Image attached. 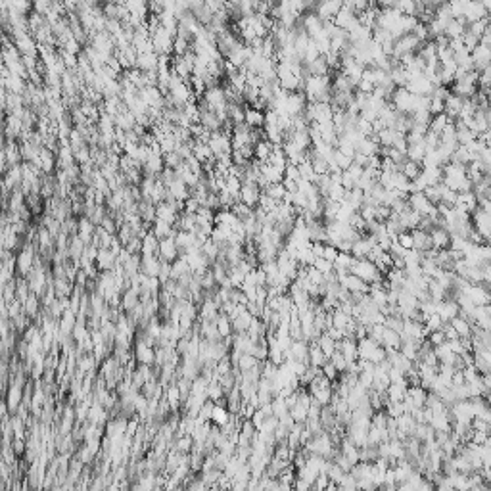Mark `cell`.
I'll list each match as a JSON object with an SVG mask.
<instances>
[{
  "label": "cell",
  "instance_id": "3957f363",
  "mask_svg": "<svg viewBox=\"0 0 491 491\" xmlns=\"http://www.w3.org/2000/svg\"><path fill=\"white\" fill-rule=\"evenodd\" d=\"M134 359L139 361V365L152 367L155 365V347L148 344L144 338L139 336L136 344H134Z\"/></svg>",
  "mask_w": 491,
  "mask_h": 491
},
{
  "label": "cell",
  "instance_id": "6125c7cd",
  "mask_svg": "<svg viewBox=\"0 0 491 491\" xmlns=\"http://www.w3.org/2000/svg\"><path fill=\"white\" fill-rule=\"evenodd\" d=\"M489 67H491V66H489Z\"/></svg>",
  "mask_w": 491,
  "mask_h": 491
},
{
  "label": "cell",
  "instance_id": "d6986e66",
  "mask_svg": "<svg viewBox=\"0 0 491 491\" xmlns=\"http://www.w3.org/2000/svg\"><path fill=\"white\" fill-rule=\"evenodd\" d=\"M127 10L131 12L132 17H136L140 22H146L148 15H150V8H148V2L144 0H134V2H125Z\"/></svg>",
  "mask_w": 491,
  "mask_h": 491
},
{
  "label": "cell",
  "instance_id": "e0dca14e",
  "mask_svg": "<svg viewBox=\"0 0 491 491\" xmlns=\"http://www.w3.org/2000/svg\"><path fill=\"white\" fill-rule=\"evenodd\" d=\"M202 110V108H200ZM200 123L204 125L207 131L211 132H219L223 131V121L217 117V113L211 110H202V117H200Z\"/></svg>",
  "mask_w": 491,
  "mask_h": 491
},
{
  "label": "cell",
  "instance_id": "681fc988",
  "mask_svg": "<svg viewBox=\"0 0 491 491\" xmlns=\"http://www.w3.org/2000/svg\"><path fill=\"white\" fill-rule=\"evenodd\" d=\"M52 4L54 2H50V0H43V2H33V12H37V14L44 15L46 17V14L52 10Z\"/></svg>",
  "mask_w": 491,
  "mask_h": 491
},
{
  "label": "cell",
  "instance_id": "7c38bea8",
  "mask_svg": "<svg viewBox=\"0 0 491 491\" xmlns=\"http://www.w3.org/2000/svg\"><path fill=\"white\" fill-rule=\"evenodd\" d=\"M160 269H162V259L158 256H142V265H140V272L146 277H160Z\"/></svg>",
  "mask_w": 491,
  "mask_h": 491
},
{
  "label": "cell",
  "instance_id": "f35d334b",
  "mask_svg": "<svg viewBox=\"0 0 491 491\" xmlns=\"http://www.w3.org/2000/svg\"><path fill=\"white\" fill-rule=\"evenodd\" d=\"M263 363L259 359H256L253 355H249V353H246V355H242L240 357V361H238V367L236 368H240L242 372H248V370H251V368H256V367H261Z\"/></svg>",
  "mask_w": 491,
  "mask_h": 491
},
{
  "label": "cell",
  "instance_id": "2e32d148",
  "mask_svg": "<svg viewBox=\"0 0 491 491\" xmlns=\"http://www.w3.org/2000/svg\"><path fill=\"white\" fill-rule=\"evenodd\" d=\"M94 234H96V225L92 223V221L88 219V217H79V238H81L83 242L87 244H92V240H94Z\"/></svg>",
  "mask_w": 491,
  "mask_h": 491
},
{
  "label": "cell",
  "instance_id": "680465c9",
  "mask_svg": "<svg viewBox=\"0 0 491 491\" xmlns=\"http://www.w3.org/2000/svg\"><path fill=\"white\" fill-rule=\"evenodd\" d=\"M282 184H284V188H286L288 194H296V192L300 190V186H298V183H296V181H290V179H286V176H284V181H282Z\"/></svg>",
  "mask_w": 491,
  "mask_h": 491
},
{
  "label": "cell",
  "instance_id": "603a6c76",
  "mask_svg": "<svg viewBox=\"0 0 491 491\" xmlns=\"http://www.w3.org/2000/svg\"><path fill=\"white\" fill-rule=\"evenodd\" d=\"M261 175L265 176V181H267L269 184H280L282 181H284V171L272 167L271 163H263V167H261Z\"/></svg>",
  "mask_w": 491,
  "mask_h": 491
},
{
  "label": "cell",
  "instance_id": "e575fe53",
  "mask_svg": "<svg viewBox=\"0 0 491 491\" xmlns=\"http://www.w3.org/2000/svg\"><path fill=\"white\" fill-rule=\"evenodd\" d=\"M225 190H227L228 194L238 202V200H240V192H242V181H240L238 176L228 175L227 183H225Z\"/></svg>",
  "mask_w": 491,
  "mask_h": 491
},
{
  "label": "cell",
  "instance_id": "11a10c76",
  "mask_svg": "<svg viewBox=\"0 0 491 491\" xmlns=\"http://www.w3.org/2000/svg\"><path fill=\"white\" fill-rule=\"evenodd\" d=\"M338 256H340V251H338L336 246H332V244H326V246H324V259H326V261L336 263Z\"/></svg>",
  "mask_w": 491,
  "mask_h": 491
},
{
  "label": "cell",
  "instance_id": "91938a15",
  "mask_svg": "<svg viewBox=\"0 0 491 491\" xmlns=\"http://www.w3.org/2000/svg\"><path fill=\"white\" fill-rule=\"evenodd\" d=\"M347 173H349V175H351L353 179H355V181H359L361 176H363V173H365V169L359 167V165H355V163H353L351 167L347 169Z\"/></svg>",
  "mask_w": 491,
  "mask_h": 491
},
{
  "label": "cell",
  "instance_id": "d6a6232c",
  "mask_svg": "<svg viewBox=\"0 0 491 491\" xmlns=\"http://www.w3.org/2000/svg\"><path fill=\"white\" fill-rule=\"evenodd\" d=\"M230 420V413H228V409L225 407V405H217L215 403V407H213V415H211V422L217 426H225Z\"/></svg>",
  "mask_w": 491,
  "mask_h": 491
},
{
  "label": "cell",
  "instance_id": "d590c367",
  "mask_svg": "<svg viewBox=\"0 0 491 491\" xmlns=\"http://www.w3.org/2000/svg\"><path fill=\"white\" fill-rule=\"evenodd\" d=\"M194 155L198 158L202 165L215 158L211 152V148H209V144H204V142H194Z\"/></svg>",
  "mask_w": 491,
  "mask_h": 491
},
{
  "label": "cell",
  "instance_id": "db71d44e",
  "mask_svg": "<svg viewBox=\"0 0 491 491\" xmlns=\"http://www.w3.org/2000/svg\"><path fill=\"white\" fill-rule=\"evenodd\" d=\"M284 176H286V179H290V181H296V183H300V181H301L300 167H298V165H292V163H288V167L284 169Z\"/></svg>",
  "mask_w": 491,
  "mask_h": 491
},
{
  "label": "cell",
  "instance_id": "9a60e30c",
  "mask_svg": "<svg viewBox=\"0 0 491 491\" xmlns=\"http://www.w3.org/2000/svg\"><path fill=\"white\" fill-rule=\"evenodd\" d=\"M167 190H169V196L173 200H176V202H186V200L190 198V188H188L181 179H175V181L167 186Z\"/></svg>",
  "mask_w": 491,
  "mask_h": 491
},
{
  "label": "cell",
  "instance_id": "f1b7e54d",
  "mask_svg": "<svg viewBox=\"0 0 491 491\" xmlns=\"http://www.w3.org/2000/svg\"><path fill=\"white\" fill-rule=\"evenodd\" d=\"M426 154H428V150H426L424 142H420V144H413V146L407 148V158H409L410 162L418 163V165H422Z\"/></svg>",
  "mask_w": 491,
  "mask_h": 491
},
{
  "label": "cell",
  "instance_id": "1f68e13d",
  "mask_svg": "<svg viewBox=\"0 0 491 491\" xmlns=\"http://www.w3.org/2000/svg\"><path fill=\"white\" fill-rule=\"evenodd\" d=\"M215 324H217V330H219V334L223 340H227V338L232 336V332H234V330H232V321H230L225 313H219Z\"/></svg>",
  "mask_w": 491,
  "mask_h": 491
},
{
  "label": "cell",
  "instance_id": "74e56055",
  "mask_svg": "<svg viewBox=\"0 0 491 491\" xmlns=\"http://www.w3.org/2000/svg\"><path fill=\"white\" fill-rule=\"evenodd\" d=\"M202 253H204V256L207 257V261H209V263L213 265L215 261H217V257H219L221 248H219V246H217L215 242H213L211 238H209V240H207V242L204 244V248H202Z\"/></svg>",
  "mask_w": 491,
  "mask_h": 491
},
{
  "label": "cell",
  "instance_id": "5b68a950",
  "mask_svg": "<svg viewBox=\"0 0 491 491\" xmlns=\"http://www.w3.org/2000/svg\"><path fill=\"white\" fill-rule=\"evenodd\" d=\"M158 257H160L162 261H167V263H175L176 259L181 257V249H179V246H176L175 238H165V240H160Z\"/></svg>",
  "mask_w": 491,
  "mask_h": 491
},
{
  "label": "cell",
  "instance_id": "8992f818",
  "mask_svg": "<svg viewBox=\"0 0 491 491\" xmlns=\"http://www.w3.org/2000/svg\"><path fill=\"white\" fill-rule=\"evenodd\" d=\"M263 190L257 186L256 183H242V192H240V202L246 204L248 207L256 209L259 205V198H261Z\"/></svg>",
  "mask_w": 491,
  "mask_h": 491
},
{
  "label": "cell",
  "instance_id": "44dd1931",
  "mask_svg": "<svg viewBox=\"0 0 491 491\" xmlns=\"http://www.w3.org/2000/svg\"><path fill=\"white\" fill-rule=\"evenodd\" d=\"M413 238H415V249H418V251L426 253V251L434 249V248H432V238H430V232H424V230L417 228V230H413Z\"/></svg>",
  "mask_w": 491,
  "mask_h": 491
},
{
  "label": "cell",
  "instance_id": "f6af8a7d",
  "mask_svg": "<svg viewBox=\"0 0 491 491\" xmlns=\"http://www.w3.org/2000/svg\"><path fill=\"white\" fill-rule=\"evenodd\" d=\"M115 236H117V238H119V242L123 244V248H125V246H127V244H129V242H131L132 238H134V234H132V228L129 227L127 223H125V225H121V227H119L117 234H115Z\"/></svg>",
  "mask_w": 491,
  "mask_h": 491
},
{
  "label": "cell",
  "instance_id": "ab89813d",
  "mask_svg": "<svg viewBox=\"0 0 491 491\" xmlns=\"http://www.w3.org/2000/svg\"><path fill=\"white\" fill-rule=\"evenodd\" d=\"M451 123V119L447 117V113H441V115H434L432 123H430V131L436 132V134H441L445 131V127Z\"/></svg>",
  "mask_w": 491,
  "mask_h": 491
},
{
  "label": "cell",
  "instance_id": "ffe728a7",
  "mask_svg": "<svg viewBox=\"0 0 491 491\" xmlns=\"http://www.w3.org/2000/svg\"><path fill=\"white\" fill-rule=\"evenodd\" d=\"M246 125L251 129H263L265 127V111L257 108H246Z\"/></svg>",
  "mask_w": 491,
  "mask_h": 491
},
{
  "label": "cell",
  "instance_id": "f5cc1de1",
  "mask_svg": "<svg viewBox=\"0 0 491 491\" xmlns=\"http://www.w3.org/2000/svg\"><path fill=\"white\" fill-rule=\"evenodd\" d=\"M430 113H432V117L434 115L445 113V102L440 100V98H432V102H430Z\"/></svg>",
  "mask_w": 491,
  "mask_h": 491
},
{
  "label": "cell",
  "instance_id": "60d3db41",
  "mask_svg": "<svg viewBox=\"0 0 491 491\" xmlns=\"http://www.w3.org/2000/svg\"><path fill=\"white\" fill-rule=\"evenodd\" d=\"M451 326H453L455 330H457V334H459V338H468L470 336V324L464 321V319H461V317H455L453 321H451Z\"/></svg>",
  "mask_w": 491,
  "mask_h": 491
},
{
  "label": "cell",
  "instance_id": "ee69618b",
  "mask_svg": "<svg viewBox=\"0 0 491 491\" xmlns=\"http://www.w3.org/2000/svg\"><path fill=\"white\" fill-rule=\"evenodd\" d=\"M163 162L167 169H176L179 165H183L184 160L176 152H169V154H163Z\"/></svg>",
  "mask_w": 491,
  "mask_h": 491
},
{
  "label": "cell",
  "instance_id": "8fae6325",
  "mask_svg": "<svg viewBox=\"0 0 491 491\" xmlns=\"http://www.w3.org/2000/svg\"><path fill=\"white\" fill-rule=\"evenodd\" d=\"M25 127L23 121L15 115H6V123H4V136L6 140H19V136L23 134Z\"/></svg>",
  "mask_w": 491,
  "mask_h": 491
},
{
  "label": "cell",
  "instance_id": "7a4b0ae2",
  "mask_svg": "<svg viewBox=\"0 0 491 491\" xmlns=\"http://www.w3.org/2000/svg\"><path fill=\"white\" fill-rule=\"evenodd\" d=\"M150 38H152V43H154V48H155V54H158V56H173V43H175V37H173L167 29L160 27V29L155 31Z\"/></svg>",
  "mask_w": 491,
  "mask_h": 491
},
{
  "label": "cell",
  "instance_id": "4fadbf2b",
  "mask_svg": "<svg viewBox=\"0 0 491 491\" xmlns=\"http://www.w3.org/2000/svg\"><path fill=\"white\" fill-rule=\"evenodd\" d=\"M115 265H117V257L113 256L110 249H100V251H98V257H96V267H98V271L100 272L113 271Z\"/></svg>",
  "mask_w": 491,
  "mask_h": 491
},
{
  "label": "cell",
  "instance_id": "ac0fdd59",
  "mask_svg": "<svg viewBox=\"0 0 491 491\" xmlns=\"http://www.w3.org/2000/svg\"><path fill=\"white\" fill-rule=\"evenodd\" d=\"M462 104H464V100H462L461 96L453 94V92L449 94V98L445 100V113H447V117L451 119V121H457V119H459Z\"/></svg>",
  "mask_w": 491,
  "mask_h": 491
},
{
  "label": "cell",
  "instance_id": "94428289",
  "mask_svg": "<svg viewBox=\"0 0 491 491\" xmlns=\"http://www.w3.org/2000/svg\"><path fill=\"white\" fill-rule=\"evenodd\" d=\"M12 447H14V453L22 455L23 453V440H14V443H12Z\"/></svg>",
  "mask_w": 491,
  "mask_h": 491
},
{
  "label": "cell",
  "instance_id": "c3c4849f",
  "mask_svg": "<svg viewBox=\"0 0 491 491\" xmlns=\"http://www.w3.org/2000/svg\"><path fill=\"white\" fill-rule=\"evenodd\" d=\"M313 267H315V269H317V271H319V272H323L324 277H326V274H330V272H334V263H330V261H326L324 257H321V259H317L315 265H313Z\"/></svg>",
  "mask_w": 491,
  "mask_h": 491
},
{
  "label": "cell",
  "instance_id": "8d00e7d4",
  "mask_svg": "<svg viewBox=\"0 0 491 491\" xmlns=\"http://www.w3.org/2000/svg\"><path fill=\"white\" fill-rule=\"evenodd\" d=\"M401 173H403V175L409 179L410 183H413V181H415V179H418V176H420V173H422V165H418V163L407 160V162L403 163V167H401Z\"/></svg>",
  "mask_w": 491,
  "mask_h": 491
},
{
  "label": "cell",
  "instance_id": "5bb4252c",
  "mask_svg": "<svg viewBox=\"0 0 491 491\" xmlns=\"http://www.w3.org/2000/svg\"><path fill=\"white\" fill-rule=\"evenodd\" d=\"M158 62H160V56L158 54H139L136 58V64L134 67L140 69L142 73H148V71H158Z\"/></svg>",
  "mask_w": 491,
  "mask_h": 491
},
{
  "label": "cell",
  "instance_id": "b9f144b4",
  "mask_svg": "<svg viewBox=\"0 0 491 491\" xmlns=\"http://www.w3.org/2000/svg\"><path fill=\"white\" fill-rule=\"evenodd\" d=\"M300 175H301V179H303V181L315 184L317 173H315V169H313V165H311V160H307L305 163H301V165H300Z\"/></svg>",
  "mask_w": 491,
  "mask_h": 491
},
{
  "label": "cell",
  "instance_id": "484cf974",
  "mask_svg": "<svg viewBox=\"0 0 491 491\" xmlns=\"http://www.w3.org/2000/svg\"><path fill=\"white\" fill-rule=\"evenodd\" d=\"M85 249H87V244L83 242L81 238H79V234L73 236L71 240H69V259L73 261V263H77V261H81L83 253H85Z\"/></svg>",
  "mask_w": 491,
  "mask_h": 491
},
{
  "label": "cell",
  "instance_id": "6da1fadb",
  "mask_svg": "<svg viewBox=\"0 0 491 491\" xmlns=\"http://www.w3.org/2000/svg\"><path fill=\"white\" fill-rule=\"evenodd\" d=\"M351 274L359 277L361 280H365L368 286L374 284V282H380V280L386 279V277L378 271V267H376L372 261H368V259H357L355 265L351 267Z\"/></svg>",
  "mask_w": 491,
  "mask_h": 491
},
{
  "label": "cell",
  "instance_id": "7402d4cb",
  "mask_svg": "<svg viewBox=\"0 0 491 491\" xmlns=\"http://www.w3.org/2000/svg\"><path fill=\"white\" fill-rule=\"evenodd\" d=\"M152 232L155 234V238L158 240H165V238H175L176 230L173 225H169V223H165V221H155L154 227H152Z\"/></svg>",
  "mask_w": 491,
  "mask_h": 491
},
{
  "label": "cell",
  "instance_id": "ba28073f",
  "mask_svg": "<svg viewBox=\"0 0 491 491\" xmlns=\"http://www.w3.org/2000/svg\"><path fill=\"white\" fill-rule=\"evenodd\" d=\"M344 8V2L334 0V2H319L315 8V14L323 19V22H334V17L338 15V12Z\"/></svg>",
  "mask_w": 491,
  "mask_h": 491
},
{
  "label": "cell",
  "instance_id": "f907efd6",
  "mask_svg": "<svg viewBox=\"0 0 491 491\" xmlns=\"http://www.w3.org/2000/svg\"><path fill=\"white\" fill-rule=\"evenodd\" d=\"M127 248V251L131 253V256H139V253H142V238H139V236H134L131 242L125 246Z\"/></svg>",
  "mask_w": 491,
  "mask_h": 491
},
{
  "label": "cell",
  "instance_id": "4316f807",
  "mask_svg": "<svg viewBox=\"0 0 491 491\" xmlns=\"http://www.w3.org/2000/svg\"><path fill=\"white\" fill-rule=\"evenodd\" d=\"M160 249V240L155 238V234L150 230L144 238H142V253L140 256H158Z\"/></svg>",
  "mask_w": 491,
  "mask_h": 491
},
{
  "label": "cell",
  "instance_id": "277c9868",
  "mask_svg": "<svg viewBox=\"0 0 491 491\" xmlns=\"http://www.w3.org/2000/svg\"><path fill=\"white\" fill-rule=\"evenodd\" d=\"M12 41H14L15 48L22 52V56H37L38 58V43H37V38L33 37L31 33L15 35Z\"/></svg>",
  "mask_w": 491,
  "mask_h": 491
},
{
  "label": "cell",
  "instance_id": "bcb514c9",
  "mask_svg": "<svg viewBox=\"0 0 491 491\" xmlns=\"http://www.w3.org/2000/svg\"><path fill=\"white\" fill-rule=\"evenodd\" d=\"M396 242L399 244L401 248L407 249V251H409V249H415V238H413V232H407V230L401 232V234L396 238Z\"/></svg>",
  "mask_w": 491,
  "mask_h": 491
},
{
  "label": "cell",
  "instance_id": "816d5d0a",
  "mask_svg": "<svg viewBox=\"0 0 491 491\" xmlns=\"http://www.w3.org/2000/svg\"><path fill=\"white\" fill-rule=\"evenodd\" d=\"M323 374L326 376V378H328L330 382H334L336 378H340V372H338V368L334 367V365H332L330 361H326V363L323 365Z\"/></svg>",
  "mask_w": 491,
  "mask_h": 491
},
{
  "label": "cell",
  "instance_id": "52a82bcc",
  "mask_svg": "<svg viewBox=\"0 0 491 491\" xmlns=\"http://www.w3.org/2000/svg\"><path fill=\"white\" fill-rule=\"evenodd\" d=\"M25 386H22V384H12L10 388H8V394H6V407L10 413H17L19 410V407H22L23 403V397H25Z\"/></svg>",
  "mask_w": 491,
  "mask_h": 491
},
{
  "label": "cell",
  "instance_id": "4dcf8cb0",
  "mask_svg": "<svg viewBox=\"0 0 491 491\" xmlns=\"http://www.w3.org/2000/svg\"><path fill=\"white\" fill-rule=\"evenodd\" d=\"M41 307H43V303H41V298H38V296H35V293H31L29 300L23 303V313L29 317V319H35V317L38 315Z\"/></svg>",
  "mask_w": 491,
  "mask_h": 491
},
{
  "label": "cell",
  "instance_id": "836d02e7",
  "mask_svg": "<svg viewBox=\"0 0 491 491\" xmlns=\"http://www.w3.org/2000/svg\"><path fill=\"white\" fill-rule=\"evenodd\" d=\"M265 194L269 196V198H272L277 204H282L284 202V198H286V188H284V184L280 183V184H269L267 188H265Z\"/></svg>",
  "mask_w": 491,
  "mask_h": 491
},
{
  "label": "cell",
  "instance_id": "6f0895ef",
  "mask_svg": "<svg viewBox=\"0 0 491 491\" xmlns=\"http://www.w3.org/2000/svg\"><path fill=\"white\" fill-rule=\"evenodd\" d=\"M324 246H326V244H321V242H313V244H311V251H313V256H315L317 259L324 257Z\"/></svg>",
  "mask_w": 491,
  "mask_h": 491
},
{
  "label": "cell",
  "instance_id": "7dc6e473",
  "mask_svg": "<svg viewBox=\"0 0 491 491\" xmlns=\"http://www.w3.org/2000/svg\"><path fill=\"white\" fill-rule=\"evenodd\" d=\"M334 162H336V165H338L340 169H342V171H347V169H349V167L353 165V160H351V158H347L345 154H342V152H340L338 148H336V152H334Z\"/></svg>",
  "mask_w": 491,
  "mask_h": 491
},
{
  "label": "cell",
  "instance_id": "30bf717a",
  "mask_svg": "<svg viewBox=\"0 0 491 491\" xmlns=\"http://www.w3.org/2000/svg\"><path fill=\"white\" fill-rule=\"evenodd\" d=\"M472 62H474V69L476 71H484L491 66V48L484 46L480 43V46H476V50H472Z\"/></svg>",
  "mask_w": 491,
  "mask_h": 491
},
{
  "label": "cell",
  "instance_id": "d4e9b609",
  "mask_svg": "<svg viewBox=\"0 0 491 491\" xmlns=\"http://www.w3.org/2000/svg\"><path fill=\"white\" fill-rule=\"evenodd\" d=\"M355 19H357V15L353 14V12H351V10H349L347 6H344L342 10H340V12H338L336 17H334V23H336L338 29L347 31V27H349V25H351V23L355 22Z\"/></svg>",
  "mask_w": 491,
  "mask_h": 491
},
{
  "label": "cell",
  "instance_id": "83f0119b",
  "mask_svg": "<svg viewBox=\"0 0 491 491\" xmlns=\"http://www.w3.org/2000/svg\"><path fill=\"white\" fill-rule=\"evenodd\" d=\"M272 150H274V146H272L269 140H261V142H257L256 148H253V152H256V160L261 163H267L272 154Z\"/></svg>",
  "mask_w": 491,
  "mask_h": 491
},
{
  "label": "cell",
  "instance_id": "f546056e",
  "mask_svg": "<svg viewBox=\"0 0 491 491\" xmlns=\"http://www.w3.org/2000/svg\"><path fill=\"white\" fill-rule=\"evenodd\" d=\"M267 163H271L272 167L280 169V171H284V169L288 167V158H286V154H284L282 146H274V150H272V154Z\"/></svg>",
  "mask_w": 491,
  "mask_h": 491
},
{
  "label": "cell",
  "instance_id": "9c48e42d",
  "mask_svg": "<svg viewBox=\"0 0 491 491\" xmlns=\"http://www.w3.org/2000/svg\"><path fill=\"white\" fill-rule=\"evenodd\" d=\"M430 238H432V248L441 251V249L451 248V232L443 227H434L430 230Z\"/></svg>",
  "mask_w": 491,
  "mask_h": 491
},
{
  "label": "cell",
  "instance_id": "9f6ffc18",
  "mask_svg": "<svg viewBox=\"0 0 491 491\" xmlns=\"http://www.w3.org/2000/svg\"><path fill=\"white\" fill-rule=\"evenodd\" d=\"M200 202L198 200H194V198H188L186 202H184V211L183 213H190V215H196V213L200 211Z\"/></svg>",
  "mask_w": 491,
  "mask_h": 491
},
{
  "label": "cell",
  "instance_id": "cb8c5ba5",
  "mask_svg": "<svg viewBox=\"0 0 491 491\" xmlns=\"http://www.w3.org/2000/svg\"><path fill=\"white\" fill-rule=\"evenodd\" d=\"M163 399L171 405L173 413H176V409H179L181 403H183V394H181L179 386H176V384H171L169 388H165V397H163Z\"/></svg>",
  "mask_w": 491,
  "mask_h": 491
},
{
  "label": "cell",
  "instance_id": "7bdbcfd3",
  "mask_svg": "<svg viewBox=\"0 0 491 491\" xmlns=\"http://www.w3.org/2000/svg\"><path fill=\"white\" fill-rule=\"evenodd\" d=\"M192 50V44L188 41H184L181 37H175V43H173V56H184L186 52Z\"/></svg>",
  "mask_w": 491,
  "mask_h": 491
}]
</instances>
